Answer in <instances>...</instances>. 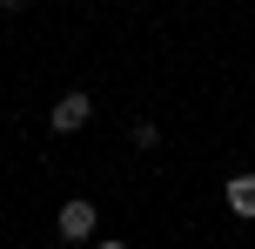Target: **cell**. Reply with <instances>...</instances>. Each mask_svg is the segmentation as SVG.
Returning a JSON list of instances; mask_svg holds the SVG:
<instances>
[{
	"label": "cell",
	"instance_id": "obj_1",
	"mask_svg": "<svg viewBox=\"0 0 255 249\" xmlns=\"http://www.w3.org/2000/svg\"><path fill=\"white\" fill-rule=\"evenodd\" d=\"M88 121H94V94L88 88H67L61 101L47 108V128L54 135H74V128H88Z\"/></svg>",
	"mask_w": 255,
	"mask_h": 249
},
{
	"label": "cell",
	"instance_id": "obj_2",
	"mask_svg": "<svg viewBox=\"0 0 255 249\" xmlns=\"http://www.w3.org/2000/svg\"><path fill=\"white\" fill-rule=\"evenodd\" d=\"M94 223H101V216H94V202H88V196H67L61 209H54L61 243H88V236H94Z\"/></svg>",
	"mask_w": 255,
	"mask_h": 249
},
{
	"label": "cell",
	"instance_id": "obj_3",
	"mask_svg": "<svg viewBox=\"0 0 255 249\" xmlns=\"http://www.w3.org/2000/svg\"><path fill=\"white\" fill-rule=\"evenodd\" d=\"M222 202H229V216H242V223H255V175H229Z\"/></svg>",
	"mask_w": 255,
	"mask_h": 249
},
{
	"label": "cell",
	"instance_id": "obj_4",
	"mask_svg": "<svg viewBox=\"0 0 255 249\" xmlns=\"http://www.w3.org/2000/svg\"><path fill=\"white\" fill-rule=\"evenodd\" d=\"M128 135H134V148H154V142H161V128H154V121H134Z\"/></svg>",
	"mask_w": 255,
	"mask_h": 249
},
{
	"label": "cell",
	"instance_id": "obj_5",
	"mask_svg": "<svg viewBox=\"0 0 255 249\" xmlns=\"http://www.w3.org/2000/svg\"><path fill=\"white\" fill-rule=\"evenodd\" d=\"M0 7H7V13H13V7H27V0H0Z\"/></svg>",
	"mask_w": 255,
	"mask_h": 249
},
{
	"label": "cell",
	"instance_id": "obj_6",
	"mask_svg": "<svg viewBox=\"0 0 255 249\" xmlns=\"http://www.w3.org/2000/svg\"><path fill=\"white\" fill-rule=\"evenodd\" d=\"M94 249H128V243H94Z\"/></svg>",
	"mask_w": 255,
	"mask_h": 249
}]
</instances>
